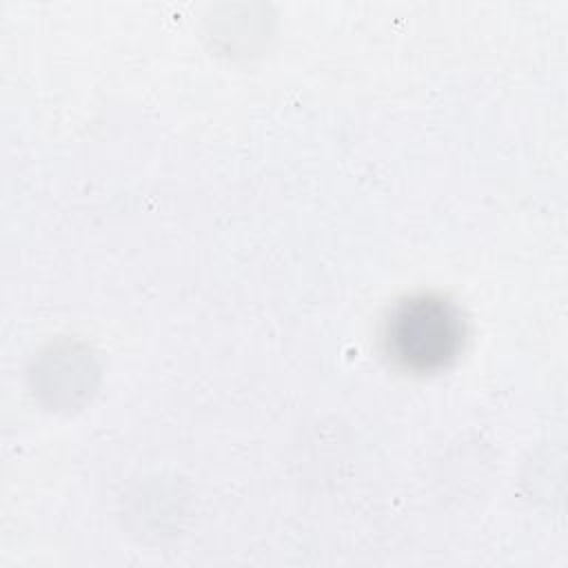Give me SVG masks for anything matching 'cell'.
I'll list each match as a JSON object with an SVG mask.
<instances>
[{"label":"cell","instance_id":"6da1fadb","mask_svg":"<svg viewBox=\"0 0 568 568\" xmlns=\"http://www.w3.org/2000/svg\"><path fill=\"white\" fill-rule=\"evenodd\" d=\"M386 342L402 366L435 371L459 351L462 322L455 308L439 297H410L388 317Z\"/></svg>","mask_w":568,"mask_h":568}]
</instances>
